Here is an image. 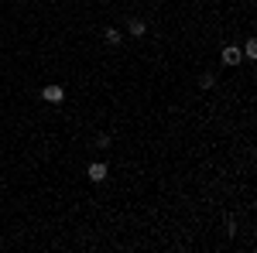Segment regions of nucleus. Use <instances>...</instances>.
<instances>
[{"label": "nucleus", "instance_id": "4", "mask_svg": "<svg viewBox=\"0 0 257 253\" xmlns=\"http://www.w3.org/2000/svg\"><path fill=\"white\" fill-rule=\"evenodd\" d=\"M127 35H131V38H144V35H148L144 18H131V21H127Z\"/></svg>", "mask_w": 257, "mask_h": 253}, {"label": "nucleus", "instance_id": "1", "mask_svg": "<svg viewBox=\"0 0 257 253\" xmlns=\"http://www.w3.org/2000/svg\"><path fill=\"white\" fill-rule=\"evenodd\" d=\"M219 59H223V65H240V62H243V52H240L237 45H226V48L219 52Z\"/></svg>", "mask_w": 257, "mask_h": 253}, {"label": "nucleus", "instance_id": "6", "mask_svg": "<svg viewBox=\"0 0 257 253\" xmlns=\"http://www.w3.org/2000/svg\"><path fill=\"white\" fill-rule=\"evenodd\" d=\"M199 86H202V89H213V86H216V76H213V72H202V76H199Z\"/></svg>", "mask_w": 257, "mask_h": 253}, {"label": "nucleus", "instance_id": "7", "mask_svg": "<svg viewBox=\"0 0 257 253\" xmlns=\"http://www.w3.org/2000/svg\"><path fill=\"white\" fill-rule=\"evenodd\" d=\"M243 59H250V62L257 59V41H254V38H250L247 45H243Z\"/></svg>", "mask_w": 257, "mask_h": 253}, {"label": "nucleus", "instance_id": "2", "mask_svg": "<svg viewBox=\"0 0 257 253\" xmlns=\"http://www.w3.org/2000/svg\"><path fill=\"white\" fill-rule=\"evenodd\" d=\"M41 99L52 103V106H59L62 99H65V89H62V86H45V89H41Z\"/></svg>", "mask_w": 257, "mask_h": 253}, {"label": "nucleus", "instance_id": "3", "mask_svg": "<svg viewBox=\"0 0 257 253\" xmlns=\"http://www.w3.org/2000/svg\"><path fill=\"white\" fill-rule=\"evenodd\" d=\"M106 175H110V171H106L103 161H93V164L86 168V178H89V181H106Z\"/></svg>", "mask_w": 257, "mask_h": 253}, {"label": "nucleus", "instance_id": "5", "mask_svg": "<svg viewBox=\"0 0 257 253\" xmlns=\"http://www.w3.org/2000/svg\"><path fill=\"white\" fill-rule=\"evenodd\" d=\"M103 41H106V45H110V48H117L120 41H123V35H120L117 28H103Z\"/></svg>", "mask_w": 257, "mask_h": 253}, {"label": "nucleus", "instance_id": "8", "mask_svg": "<svg viewBox=\"0 0 257 253\" xmlns=\"http://www.w3.org/2000/svg\"><path fill=\"white\" fill-rule=\"evenodd\" d=\"M96 147H110V134H99L96 137Z\"/></svg>", "mask_w": 257, "mask_h": 253}]
</instances>
